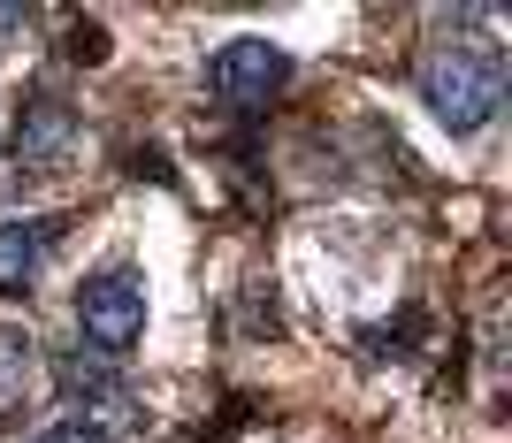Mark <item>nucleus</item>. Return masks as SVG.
<instances>
[{
    "label": "nucleus",
    "mask_w": 512,
    "mask_h": 443,
    "mask_svg": "<svg viewBox=\"0 0 512 443\" xmlns=\"http://www.w3.org/2000/svg\"><path fill=\"white\" fill-rule=\"evenodd\" d=\"M421 92H428V107H436V123L451 138L490 130L497 107H505V62H497L490 46H436L421 62Z\"/></svg>",
    "instance_id": "1"
},
{
    "label": "nucleus",
    "mask_w": 512,
    "mask_h": 443,
    "mask_svg": "<svg viewBox=\"0 0 512 443\" xmlns=\"http://www.w3.org/2000/svg\"><path fill=\"white\" fill-rule=\"evenodd\" d=\"M77 337H85V352L115 359L130 352V344L146 337V283L130 268H100L77 283Z\"/></svg>",
    "instance_id": "2"
},
{
    "label": "nucleus",
    "mask_w": 512,
    "mask_h": 443,
    "mask_svg": "<svg viewBox=\"0 0 512 443\" xmlns=\"http://www.w3.org/2000/svg\"><path fill=\"white\" fill-rule=\"evenodd\" d=\"M283 77H291V62L268 39H230V46H214V62H207V92L222 107H268L283 92Z\"/></svg>",
    "instance_id": "3"
},
{
    "label": "nucleus",
    "mask_w": 512,
    "mask_h": 443,
    "mask_svg": "<svg viewBox=\"0 0 512 443\" xmlns=\"http://www.w3.org/2000/svg\"><path fill=\"white\" fill-rule=\"evenodd\" d=\"M62 382H69V398L92 405L85 421L107 436V421H138V398L123 390V375H107V367H85V359H62Z\"/></svg>",
    "instance_id": "4"
},
{
    "label": "nucleus",
    "mask_w": 512,
    "mask_h": 443,
    "mask_svg": "<svg viewBox=\"0 0 512 443\" xmlns=\"http://www.w3.org/2000/svg\"><path fill=\"white\" fill-rule=\"evenodd\" d=\"M69 138H77L69 100H31V107L16 115V153H23V161H62Z\"/></svg>",
    "instance_id": "5"
},
{
    "label": "nucleus",
    "mask_w": 512,
    "mask_h": 443,
    "mask_svg": "<svg viewBox=\"0 0 512 443\" xmlns=\"http://www.w3.org/2000/svg\"><path fill=\"white\" fill-rule=\"evenodd\" d=\"M54 237H62L54 222H8V230H0V291H23V283L46 268Z\"/></svg>",
    "instance_id": "6"
},
{
    "label": "nucleus",
    "mask_w": 512,
    "mask_h": 443,
    "mask_svg": "<svg viewBox=\"0 0 512 443\" xmlns=\"http://www.w3.org/2000/svg\"><path fill=\"white\" fill-rule=\"evenodd\" d=\"M23 367H31V344H23V337H0V390H16Z\"/></svg>",
    "instance_id": "7"
},
{
    "label": "nucleus",
    "mask_w": 512,
    "mask_h": 443,
    "mask_svg": "<svg viewBox=\"0 0 512 443\" xmlns=\"http://www.w3.org/2000/svg\"><path fill=\"white\" fill-rule=\"evenodd\" d=\"M31 443H107V436H100L92 421H54V428H39Z\"/></svg>",
    "instance_id": "8"
},
{
    "label": "nucleus",
    "mask_w": 512,
    "mask_h": 443,
    "mask_svg": "<svg viewBox=\"0 0 512 443\" xmlns=\"http://www.w3.org/2000/svg\"><path fill=\"white\" fill-rule=\"evenodd\" d=\"M23 23H31V16H23L16 0H0V46H8V39H23Z\"/></svg>",
    "instance_id": "9"
}]
</instances>
